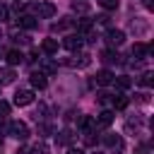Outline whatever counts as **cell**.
Instances as JSON below:
<instances>
[{"instance_id": "cell-8", "label": "cell", "mask_w": 154, "mask_h": 154, "mask_svg": "<svg viewBox=\"0 0 154 154\" xmlns=\"http://www.w3.org/2000/svg\"><path fill=\"white\" fill-rule=\"evenodd\" d=\"M111 123H113V111H101L99 118H96V125L99 128H108Z\"/></svg>"}, {"instance_id": "cell-9", "label": "cell", "mask_w": 154, "mask_h": 154, "mask_svg": "<svg viewBox=\"0 0 154 154\" xmlns=\"http://www.w3.org/2000/svg\"><path fill=\"white\" fill-rule=\"evenodd\" d=\"M41 51H43V53H48V55L58 53V41H55V38H43V43H41Z\"/></svg>"}, {"instance_id": "cell-16", "label": "cell", "mask_w": 154, "mask_h": 154, "mask_svg": "<svg viewBox=\"0 0 154 154\" xmlns=\"http://www.w3.org/2000/svg\"><path fill=\"white\" fill-rule=\"evenodd\" d=\"M111 101H113V106H116L118 111H123V108L128 106V96H123V94H116V96H113Z\"/></svg>"}, {"instance_id": "cell-32", "label": "cell", "mask_w": 154, "mask_h": 154, "mask_svg": "<svg viewBox=\"0 0 154 154\" xmlns=\"http://www.w3.org/2000/svg\"><path fill=\"white\" fill-rule=\"evenodd\" d=\"M0 36H2V34H0Z\"/></svg>"}, {"instance_id": "cell-12", "label": "cell", "mask_w": 154, "mask_h": 154, "mask_svg": "<svg viewBox=\"0 0 154 154\" xmlns=\"http://www.w3.org/2000/svg\"><path fill=\"white\" fill-rule=\"evenodd\" d=\"M101 60H103V63H116V65L123 63V58H120L118 53H113V51H103V53H101Z\"/></svg>"}, {"instance_id": "cell-20", "label": "cell", "mask_w": 154, "mask_h": 154, "mask_svg": "<svg viewBox=\"0 0 154 154\" xmlns=\"http://www.w3.org/2000/svg\"><path fill=\"white\" fill-rule=\"evenodd\" d=\"M77 29H79V34H87V31H91V22H89V19H82V22L77 24Z\"/></svg>"}, {"instance_id": "cell-6", "label": "cell", "mask_w": 154, "mask_h": 154, "mask_svg": "<svg viewBox=\"0 0 154 154\" xmlns=\"http://www.w3.org/2000/svg\"><path fill=\"white\" fill-rule=\"evenodd\" d=\"M152 51H154V46H144V43H135V46H132V55H135V58H140V60H142V58H147Z\"/></svg>"}, {"instance_id": "cell-7", "label": "cell", "mask_w": 154, "mask_h": 154, "mask_svg": "<svg viewBox=\"0 0 154 154\" xmlns=\"http://www.w3.org/2000/svg\"><path fill=\"white\" fill-rule=\"evenodd\" d=\"M116 77H113V72L111 70H99L96 72V84H101V87H106V84H111Z\"/></svg>"}, {"instance_id": "cell-18", "label": "cell", "mask_w": 154, "mask_h": 154, "mask_svg": "<svg viewBox=\"0 0 154 154\" xmlns=\"http://www.w3.org/2000/svg\"><path fill=\"white\" fill-rule=\"evenodd\" d=\"M41 70H43V75H53L58 67H55V63H53V60H43V63H41Z\"/></svg>"}, {"instance_id": "cell-11", "label": "cell", "mask_w": 154, "mask_h": 154, "mask_svg": "<svg viewBox=\"0 0 154 154\" xmlns=\"http://www.w3.org/2000/svg\"><path fill=\"white\" fill-rule=\"evenodd\" d=\"M22 58H24V55H22V53H19V51H14V48H12V51H7V53H5V60H7V63H10V65H19V63H22Z\"/></svg>"}, {"instance_id": "cell-24", "label": "cell", "mask_w": 154, "mask_h": 154, "mask_svg": "<svg viewBox=\"0 0 154 154\" xmlns=\"http://www.w3.org/2000/svg\"><path fill=\"white\" fill-rule=\"evenodd\" d=\"M72 10H79V12H87V10H89V5H87V2H72Z\"/></svg>"}, {"instance_id": "cell-5", "label": "cell", "mask_w": 154, "mask_h": 154, "mask_svg": "<svg viewBox=\"0 0 154 154\" xmlns=\"http://www.w3.org/2000/svg\"><path fill=\"white\" fill-rule=\"evenodd\" d=\"M106 41H108L111 46H120V43L125 41V34H123L120 29H111V31L106 34Z\"/></svg>"}, {"instance_id": "cell-26", "label": "cell", "mask_w": 154, "mask_h": 154, "mask_svg": "<svg viewBox=\"0 0 154 154\" xmlns=\"http://www.w3.org/2000/svg\"><path fill=\"white\" fill-rule=\"evenodd\" d=\"M108 101H111V94L101 91V94H99V103H108Z\"/></svg>"}, {"instance_id": "cell-23", "label": "cell", "mask_w": 154, "mask_h": 154, "mask_svg": "<svg viewBox=\"0 0 154 154\" xmlns=\"http://www.w3.org/2000/svg\"><path fill=\"white\" fill-rule=\"evenodd\" d=\"M101 2V7H106V10H116L118 7V0H99Z\"/></svg>"}, {"instance_id": "cell-21", "label": "cell", "mask_w": 154, "mask_h": 154, "mask_svg": "<svg viewBox=\"0 0 154 154\" xmlns=\"http://www.w3.org/2000/svg\"><path fill=\"white\" fill-rule=\"evenodd\" d=\"M152 77H154V75H152V72H144V75H142V77H140V84H142V87H152V82H154V79H152Z\"/></svg>"}, {"instance_id": "cell-30", "label": "cell", "mask_w": 154, "mask_h": 154, "mask_svg": "<svg viewBox=\"0 0 154 154\" xmlns=\"http://www.w3.org/2000/svg\"><path fill=\"white\" fill-rule=\"evenodd\" d=\"M0 128H2V116H0Z\"/></svg>"}, {"instance_id": "cell-17", "label": "cell", "mask_w": 154, "mask_h": 154, "mask_svg": "<svg viewBox=\"0 0 154 154\" xmlns=\"http://www.w3.org/2000/svg\"><path fill=\"white\" fill-rule=\"evenodd\" d=\"M14 82V72L12 70H0V84H10Z\"/></svg>"}, {"instance_id": "cell-1", "label": "cell", "mask_w": 154, "mask_h": 154, "mask_svg": "<svg viewBox=\"0 0 154 154\" xmlns=\"http://www.w3.org/2000/svg\"><path fill=\"white\" fill-rule=\"evenodd\" d=\"M7 130H10V135H12L14 140H26V137H29V128H26V123H22V120H12V123L7 125Z\"/></svg>"}, {"instance_id": "cell-25", "label": "cell", "mask_w": 154, "mask_h": 154, "mask_svg": "<svg viewBox=\"0 0 154 154\" xmlns=\"http://www.w3.org/2000/svg\"><path fill=\"white\" fill-rule=\"evenodd\" d=\"M7 113H10V103H7V101H0V116L5 118Z\"/></svg>"}, {"instance_id": "cell-15", "label": "cell", "mask_w": 154, "mask_h": 154, "mask_svg": "<svg viewBox=\"0 0 154 154\" xmlns=\"http://www.w3.org/2000/svg\"><path fill=\"white\" fill-rule=\"evenodd\" d=\"M55 142H58V144H70V142H72V132H70V130L58 132V135H55Z\"/></svg>"}, {"instance_id": "cell-10", "label": "cell", "mask_w": 154, "mask_h": 154, "mask_svg": "<svg viewBox=\"0 0 154 154\" xmlns=\"http://www.w3.org/2000/svg\"><path fill=\"white\" fill-rule=\"evenodd\" d=\"M31 87L34 89H46V75L43 72H34L31 75Z\"/></svg>"}, {"instance_id": "cell-2", "label": "cell", "mask_w": 154, "mask_h": 154, "mask_svg": "<svg viewBox=\"0 0 154 154\" xmlns=\"http://www.w3.org/2000/svg\"><path fill=\"white\" fill-rule=\"evenodd\" d=\"M82 43H84L82 34H70V36H65V38H63V48H67V51H79V48H82Z\"/></svg>"}, {"instance_id": "cell-29", "label": "cell", "mask_w": 154, "mask_h": 154, "mask_svg": "<svg viewBox=\"0 0 154 154\" xmlns=\"http://www.w3.org/2000/svg\"><path fill=\"white\" fill-rule=\"evenodd\" d=\"M67 154H84V152H82V149H70Z\"/></svg>"}, {"instance_id": "cell-31", "label": "cell", "mask_w": 154, "mask_h": 154, "mask_svg": "<svg viewBox=\"0 0 154 154\" xmlns=\"http://www.w3.org/2000/svg\"><path fill=\"white\" fill-rule=\"evenodd\" d=\"M0 144H2V137H0Z\"/></svg>"}, {"instance_id": "cell-28", "label": "cell", "mask_w": 154, "mask_h": 154, "mask_svg": "<svg viewBox=\"0 0 154 154\" xmlns=\"http://www.w3.org/2000/svg\"><path fill=\"white\" fill-rule=\"evenodd\" d=\"M2 19H7V7H5V5H0V22H2Z\"/></svg>"}, {"instance_id": "cell-22", "label": "cell", "mask_w": 154, "mask_h": 154, "mask_svg": "<svg viewBox=\"0 0 154 154\" xmlns=\"http://www.w3.org/2000/svg\"><path fill=\"white\" fill-rule=\"evenodd\" d=\"M116 84H118L120 89H128L132 82H130V77H125V75H123V77H118V79H116Z\"/></svg>"}, {"instance_id": "cell-4", "label": "cell", "mask_w": 154, "mask_h": 154, "mask_svg": "<svg viewBox=\"0 0 154 154\" xmlns=\"http://www.w3.org/2000/svg\"><path fill=\"white\" fill-rule=\"evenodd\" d=\"M34 10L38 12V17H46V19L55 14V5H53V2H36Z\"/></svg>"}, {"instance_id": "cell-13", "label": "cell", "mask_w": 154, "mask_h": 154, "mask_svg": "<svg viewBox=\"0 0 154 154\" xmlns=\"http://www.w3.org/2000/svg\"><path fill=\"white\" fill-rule=\"evenodd\" d=\"M19 26H22V29H34V26H36V17L22 14V17H19Z\"/></svg>"}, {"instance_id": "cell-3", "label": "cell", "mask_w": 154, "mask_h": 154, "mask_svg": "<svg viewBox=\"0 0 154 154\" xmlns=\"http://www.w3.org/2000/svg\"><path fill=\"white\" fill-rule=\"evenodd\" d=\"M34 101V91L31 89H19L17 94H14V103L17 106H29Z\"/></svg>"}, {"instance_id": "cell-19", "label": "cell", "mask_w": 154, "mask_h": 154, "mask_svg": "<svg viewBox=\"0 0 154 154\" xmlns=\"http://www.w3.org/2000/svg\"><path fill=\"white\" fill-rule=\"evenodd\" d=\"M31 154H48V144H43V142L34 144V147H31Z\"/></svg>"}, {"instance_id": "cell-27", "label": "cell", "mask_w": 154, "mask_h": 154, "mask_svg": "<svg viewBox=\"0 0 154 154\" xmlns=\"http://www.w3.org/2000/svg\"><path fill=\"white\" fill-rule=\"evenodd\" d=\"M38 132H41V137H46V135L51 132V128H48V125H41V128H38Z\"/></svg>"}, {"instance_id": "cell-14", "label": "cell", "mask_w": 154, "mask_h": 154, "mask_svg": "<svg viewBox=\"0 0 154 154\" xmlns=\"http://www.w3.org/2000/svg\"><path fill=\"white\" fill-rule=\"evenodd\" d=\"M103 142H106L108 147H116V149H123V142H120V137H118V135H103Z\"/></svg>"}]
</instances>
